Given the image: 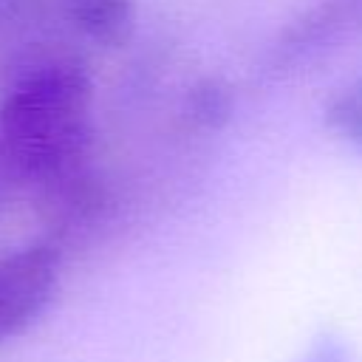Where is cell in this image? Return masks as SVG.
Listing matches in <instances>:
<instances>
[{
  "label": "cell",
  "instance_id": "5",
  "mask_svg": "<svg viewBox=\"0 0 362 362\" xmlns=\"http://www.w3.org/2000/svg\"><path fill=\"white\" fill-rule=\"evenodd\" d=\"M322 124L362 153V74L328 96L322 105Z\"/></svg>",
  "mask_w": 362,
  "mask_h": 362
},
{
  "label": "cell",
  "instance_id": "3",
  "mask_svg": "<svg viewBox=\"0 0 362 362\" xmlns=\"http://www.w3.org/2000/svg\"><path fill=\"white\" fill-rule=\"evenodd\" d=\"M362 25V0H322L308 8L277 42L274 65H291L305 59L308 54L325 48V42L337 40V34H348Z\"/></svg>",
  "mask_w": 362,
  "mask_h": 362
},
{
  "label": "cell",
  "instance_id": "2",
  "mask_svg": "<svg viewBox=\"0 0 362 362\" xmlns=\"http://www.w3.org/2000/svg\"><path fill=\"white\" fill-rule=\"evenodd\" d=\"M59 260V246L45 240L0 255V345L23 334L51 305Z\"/></svg>",
  "mask_w": 362,
  "mask_h": 362
},
{
  "label": "cell",
  "instance_id": "8",
  "mask_svg": "<svg viewBox=\"0 0 362 362\" xmlns=\"http://www.w3.org/2000/svg\"><path fill=\"white\" fill-rule=\"evenodd\" d=\"M6 3H8V0H0V17H3V11H6Z\"/></svg>",
  "mask_w": 362,
  "mask_h": 362
},
{
  "label": "cell",
  "instance_id": "4",
  "mask_svg": "<svg viewBox=\"0 0 362 362\" xmlns=\"http://www.w3.org/2000/svg\"><path fill=\"white\" fill-rule=\"evenodd\" d=\"M68 23L90 42L116 48L124 45L136 25L133 0H65Z\"/></svg>",
  "mask_w": 362,
  "mask_h": 362
},
{
  "label": "cell",
  "instance_id": "1",
  "mask_svg": "<svg viewBox=\"0 0 362 362\" xmlns=\"http://www.w3.org/2000/svg\"><path fill=\"white\" fill-rule=\"evenodd\" d=\"M93 82L74 57L25 65L0 102V206L37 198L90 158Z\"/></svg>",
  "mask_w": 362,
  "mask_h": 362
},
{
  "label": "cell",
  "instance_id": "7",
  "mask_svg": "<svg viewBox=\"0 0 362 362\" xmlns=\"http://www.w3.org/2000/svg\"><path fill=\"white\" fill-rule=\"evenodd\" d=\"M300 362H351V356H348V348L337 337L322 334L320 339H314L311 351Z\"/></svg>",
  "mask_w": 362,
  "mask_h": 362
},
{
  "label": "cell",
  "instance_id": "6",
  "mask_svg": "<svg viewBox=\"0 0 362 362\" xmlns=\"http://www.w3.org/2000/svg\"><path fill=\"white\" fill-rule=\"evenodd\" d=\"M232 107H235V99H232V90L226 82L221 79H201L192 90H189V99H187V110H189V119L198 124V127H206V130H218L229 122L232 116Z\"/></svg>",
  "mask_w": 362,
  "mask_h": 362
}]
</instances>
